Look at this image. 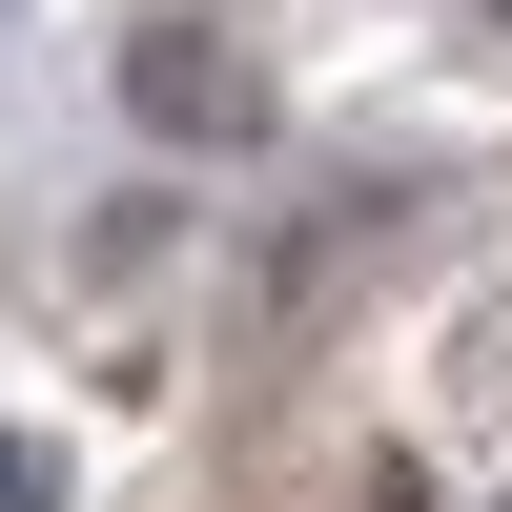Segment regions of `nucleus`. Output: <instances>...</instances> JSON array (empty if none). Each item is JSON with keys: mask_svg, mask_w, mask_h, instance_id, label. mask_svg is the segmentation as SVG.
<instances>
[{"mask_svg": "<svg viewBox=\"0 0 512 512\" xmlns=\"http://www.w3.org/2000/svg\"><path fill=\"white\" fill-rule=\"evenodd\" d=\"M0 512H62V472H41V451H21V431H0Z\"/></svg>", "mask_w": 512, "mask_h": 512, "instance_id": "1", "label": "nucleus"}]
</instances>
